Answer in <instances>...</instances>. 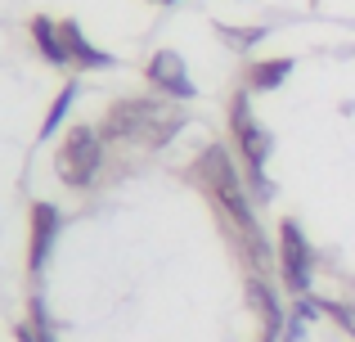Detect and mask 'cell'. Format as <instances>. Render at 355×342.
Here are the masks:
<instances>
[{
  "instance_id": "3",
  "label": "cell",
  "mask_w": 355,
  "mask_h": 342,
  "mask_svg": "<svg viewBox=\"0 0 355 342\" xmlns=\"http://www.w3.org/2000/svg\"><path fill=\"white\" fill-rule=\"evenodd\" d=\"M230 135H234V153H239V171L248 180V194L252 203H270L275 198V180H270L266 162H270V131L252 117V90H239L230 99Z\"/></svg>"
},
{
  "instance_id": "8",
  "label": "cell",
  "mask_w": 355,
  "mask_h": 342,
  "mask_svg": "<svg viewBox=\"0 0 355 342\" xmlns=\"http://www.w3.org/2000/svg\"><path fill=\"white\" fill-rule=\"evenodd\" d=\"M59 32H63V50H68L72 72H108V68H117V59L108 50H99V45L81 32L77 18H59Z\"/></svg>"
},
{
  "instance_id": "18",
  "label": "cell",
  "mask_w": 355,
  "mask_h": 342,
  "mask_svg": "<svg viewBox=\"0 0 355 342\" xmlns=\"http://www.w3.org/2000/svg\"><path fill=\"white\" fill-rule=\"evenodd\" d=\"M257 342H279V334H261V338H257Z\"/></svg>"
},
{
  "instance_id": "10",
  "label": "cell",
  "mask_w": 355,
  "mask_h": 342,
  "mask_svg": "<svg viewBox=\"0 0 355 342\" xmlns=\"http://www.w3.org/2000/svg\"><path fill=\"white\" fill-rule=\"evenodd\" d=\"M32 45H36V54H41L50 68H72L68 63V50H63V32H59V18H50V14H36L32 18Z\"/></svg>"
},
{
  "instance_id": "1",
  "label": "cell",
  "mask_w": 355,
  "mask_h": 342,
  "mask_svg": "<svg viewBox=\"0 0 355 342\" xmlns=\"http://www.w3.org/2000/svg\"><path fill=\"white\" fill-rule=\"evenodd\" d=\"M189 180L207 194V203L216 207L230 243H234L239 257L252 266V275H266L270 262H275V248H270L266 230H261L257 203H252V194H248V180H243V171L234 167L225 144L198 149V158H193V167H189Z\"/></svg>"
},
{
  "instance_id": "9",
  "label": "cell",
  "mask_w": 355,
  "mask_h": 342,
  "mask_svg": "<svg viewBox=\"0 0 355 342\" xmlns=\"http://www.w3.org/2000/svg\"><path fill=\"white\" fill-rule=\"evenodd\" d=\"M248 307L257 311V320H261V334H279V329L288 325V316H284V302H279L275 284H270L266 275H248Z\"/></svg>"
},
{
  "instance_id": "6",
  "label": "cell",
  "mask_w": 355,
  "mask_h": 342,
  "mask_svg": "<svg viewBox=\"0 0 355 342\" xmlns=\"http://www.w3.org/2000/svg\"><path fill=\"white\" fill-rule=\"evenodd\" d=\"M144 81L157 90V95L175 99V104H184V99L198 95V86H193V77H189V63L180 59V50H166V45L148 54V63H144Z\"/></svg>"
},
{
  "instance_id": "7",
  "label": "cell",
  "mask_w": 355,
  "mask_h": 342,
  "mask_svg": "<svg viewBox=\"0 0 355 342\" xmlns=\"http://www.w3.org/2000/svg\"><path fill=\"white\" fill-rule=\"evenodd\" d=\"M59 230H63V212L45 198L32 203V212H27V271L32 275L45 271L54 243H59Z\"/></svg>"
},
{
  "instance_id": "2",
  "label": "cell",
  "mask_w": 355,
  "mask_h": 342,
  "mask_svg": "<svg viewBox=\"0 0 355 342\" xmlns=\"http://www.w3.org/2000/svg\"><path fill=\"white\" fill-rule=\"evenodd\" d=\"M180 131H184L180 108L144 95H126L117 104H108L104 122H99L104 144H130V149H166Z\"/></svg>"
},
{
  "instance_id": "5",
  "label": "cell",
  "mask_w": 355,
  "mask_h": 342,
  "mask_svg": "<svg viewBox=\"0 0 355 342\" xmlns=\"http://www.w3.org/2000/svg\"><path fill=\"white\" fill-rule=\"evenodd\" d=\"M275 262H279V280H284V289L293 293V298L311 293V284H315V248H311V239H306L302 221H293V216L279 221Z\"/></svg>"
},
{
  "instance_id": "15",
  "label": "cell",
  "mask_w": 355,
  "mask_h": 342,
  "mask_svg": "<svg viewBox=\"0 0 355 342\" xmlns=\"http://www.w3.org/2000/svg\"><path fill=\"white\" fill-rule=\"evenodd\" d=\"M288 316L315 325V320H324V307H320V298H315V293H302V298H293V311H288Z\"/></svg>"
},
{
  "instance_id": "13",
  "label": "cell",
  "mask_w": 355,
  "mask_h": 342,
  "mask_svg": "<svg viewBox=\"0 0 355 342\" xmlns=\"http://www.w3.org/2000/svg\"><path fill=\"white\" fill-rule=\"evenodd\" d=\"M320 307H324V316H329L333 325L342 329V334H351V338H355V307H351V302H333V298H320Z\"/></svg>"
},
{
  "instance_id": "14",
  "label": "cell",
  "mask_w": 355,
  "mask_h": 342,
  "mask_svg": "<svg viewBox=\"0 0 355 342\" xmlns=\"http://www.w3.org/2000/svg\"><path fill=\"white\" fill-rule=\"evenodd\" d=\"M225 41H234V50H252L257 41H266V27H230V23H220L216 27Z\"/></svg>"
},
{
  "instance_id": "16",
  "label": "cell",
  "mask_w": 355,
  "mask_h": 342,
  "mask_svg": "<svg viewBox=\"0 0 355 342\" xmlns=\"http://www.w3.org/2000/svg\"><path fill=\"white\" fill-rule=\"evenodd\" d=\"M279 342H311V325L297 316H288V325L279 329Z\"/></svg>"
},
{
  "instance_id": "19",
  "label": "cell",
  "mask_w": 355,
  "mask_h": 342,
  "mask_svg": "<svg viewBox=\"0 0 355 342\" xmlns=\"http://www.w3.org/2000/svg\"><path fill=\"white\" fill-rule=\"evenodd\" d=\"M153 5H180V0H153Z\"/></svg>"
},
{
  "instance_id": "11",
  "label": "cell",
  "mask_w": 355,
  "mask_h": 342,
  "mask_svg": "<svg viewBox=\"0 0 355 342\" xmlns=\"http://www.w3.org/2000/svg\"><path fill=\"white\" fill-rule=\"evenodd\" d=\"M293 77V59H257L248 72H243V90H252V95H266V90H279L284 81Z\"/></svg>"
},
{
  "instance_id": "4",
  "label": "cell",
  "mask_w": 355,
  "mask_h": 342,
  "mask_svg": "<svg viewBox=\"0 0 355 342\" xmlns=\"http://www.w3.org/2000/svg\"><path fill=\"white\" fill-rule=\"evenodd\" d=\"M104 135H99V126H72V131L59 135V149H54V171H59V180L68 185V189H90V185L99 180V171H104Z\"/></svg>"
},
{
  "instance_id": "12",
  "label": "cell",
  "mask_w": 355,
  "mask_h": 342,
  "mask_svg": "<svg viewBox=\"0 0 355 342\" xmlns=\"http://www.w3.org/2000/svg\"><path fill=\"white\" fill-rule=\"evenodd\" d=\"M77 95H81V81H63V90L54 95V104L45 108V122H41V140H54V135L68 126V113H72V104H77Z\"/></svg>"
},
{
  "instance_id": "17",
  "label": "cell",
  "mask_w": 355,
  "mask_h": 342,
  "mask_svg": "<svg viewBox=\"0 0 355 342\" xmlns=\"http://www.w3.org/2000/svg\"><path fill=\"white\" fill-rule=\"evenodd\" d=\"M14 342H41V334H36V329L23 320V325H14Z\"/></svg>"
}]
</instances>
